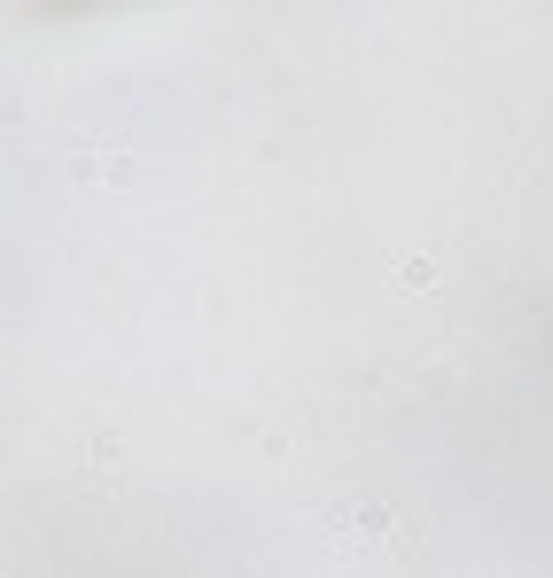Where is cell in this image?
Segmentation results:
<instances>
[{
    "instance_id": "7a4b0ae2",
    "label": "cell",
    "mask_w": 553,
    "mask_h": 578,
    "mask_svg": "<svg viewBox=\"0 0 553 578\" xmlns=\"http://www.w3.org/2000/svg\"><path fill=\"white\" fill-rule=\"evenodd\" d=\"M78 173H86V181H110V188H133V181H141V156H125V149H95V156L78 164Z\"/></svg>"
},
{
    "instance_id": "3957f363",
    "label": "cell",
    "mask_w": 553,
    "mask_h": 578,
    "mask_svg": "<svg viewBox=\"0 0 553 578\" xmlns=\"http://www.w3.org/2000/svg\"><path fill=\"white\" fill-rule=\"evenodd\" d=\"M398 290H406V297H429V290H436V259H406V266H398Z\"/></svg>"
},
{
    "instance_id": "6da1fadb",
    "label": "cell",
    "mask_w": 553,
    "mask_h": 578,
    "mask_svg": "<svg viewBox=\"0 0 553 578\" xmlns=\"http://www.w3.org/2000/svg\"><path fill=\"white\" fill-rule=\"evenodd\" d=\"M328 532H335L343 547H358V555H375V547H413L406 516L383 501V492H358V501H335V509H328Z\"/></svg>"
}]
</instances>
